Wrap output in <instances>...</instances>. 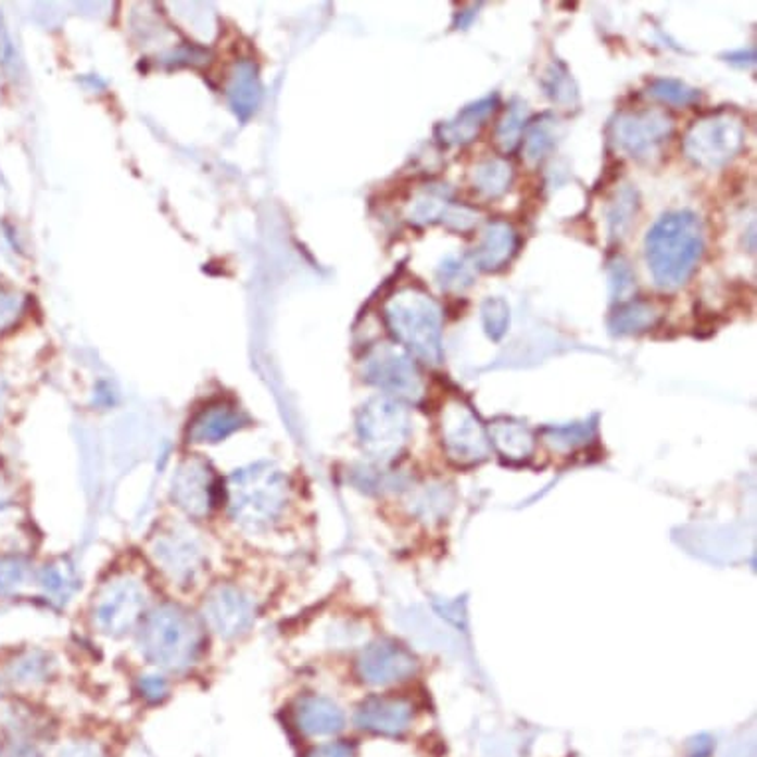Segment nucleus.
Segmentation results:
<instances>
[{
  "instance_id": "nucleus-23",
  "label": "nucleus",
  "mask_w": 757,
  "mask_h": 757,
  "mask_svg": "<svg viewBox=\"0 0 757 757\" xmlns=\"http://www.w3.org/2000/svg\"><path fill=\"white\" fill-rule=\"evenodd\" d=\"M451 206H453L451 189L442 182H427L413 192L405 216L411 225L427 227V225L442 223V218L449 213Z\"/></svg>"
},
{
  "instance_id": "nucleus-32",
  "label": "nucleus",
  "mask_w": 757,
  "mask_h": 757,
  "mask_svg": "<svg viewBox=\"0 0 757 757\" xmlns=\"http://www.w3.org/2000/svg\"><path fill=\"white\" fill-rule=\"evenodd\" d=\"M542 84L543 90H545V93H547L555 103L567 105V108H569V105H576V81H573L571 74H569V70H567L564 64H559V62L552 64V66L547 68V72L543 74Z\"/></svg>"
},
{
  "instance_id": "nucleus-33",
  "label": "nucleus",
  "mask_w": 757,
  "mask_h": 757,
  "mask_svg": "<svg viewBox=\"0 0 757 757\" xmlns=\"http://www.w3.org/2000/svg\"><path fill=\"white\" fill-rule=\"evenodd\" d=\"M480 316H482V326L487 331L488 338L492 341H502L509 329V305L504 298L500 295H490L482 305H480Z\"/></svg>"
},
{
  "instance_id": "nucleus-34",
  "label": "nucleus",
  "mask_w": 757,
  "mask_h": 757,
  "mask_svg": "<svg viewBox=\"0 0 757 757\" xmlns=\"http://www.w3.org/2000/svg\"><path fill=\"white\" fill-rule=\"evenodd\" d=\"M437 282L442 290L446 292H463L466 288H470L475 282V274L472 266L464 258L449 256L446 261L441 262V266L437 268Z\"/></svg>"
},
{
  "instance_id": "nucleus-18",
  "label": "nucleus",
  "mask_w": 757,
  "mask_h": 757,
  "mask_svg": "<svg viewBox=\"0 0 757 757\" xmlns=\"http://www.w3.org/2000/svg\"><path fill=\"white\" fill-rule=\"evenodd\" d=\"M497 108V96H488L478 102L466 105L453 119L444 122L437 127V139L442 148H464L470 146L476 137L480 136L482 127L487 125L488 117L494 114Z\"/></svg>"
},
{
  "instance_id": "nucleus-10",
  "label": "nucleus",
  "mask_w": 757,
  "mask_h": 757,
  "mask_svg": "<svg viewBox=\"0 0 757 757\" xmlns=\"http://www.w3.org/2000/svg\"><path fill=\"white\" fill-rule=\"evenodd\" d=\"M363 379L399 401H418L425 381L417 363L401 345L377 343L363 357Z\"/></svg>"
},
{
  "instance_id": "nucleus-44",
  "label": "nucleus",
  "mask_w": 757,
  "mask_h": 757,
  "mask_svg": "<svg viewBox=\"0 0 757 757\" xmlns=\"http://www.w3.org/2000/svg\"><path fill=\"white\" fill-rule=\"evenodd\" d=\"M4 757H40V754L36 752L35 747L14 746Z\"/></svg>"
},
{
  "instance_id": "nucleus-6",
  "label": "nucleus",
  "mask_w": 757,
  "mask_h": 757,
  "mask_svg": "<svg viewBox=\"0 0 757 757\" xmlns=\"http://www.w3.org/2000/svg\"><path fill=\"white\" fill-rule=\"evenodd\" d=\"M357 434L363 451L374 460L381 464L395 460L407 446L411 434L408 408L393 396H375L359 411Z\"/></svg>"
},
{
  "instance_id": "nucleus-20",
  "label": "nucleus",
  "mask_w": 757,
  "mask_h": 757,
  "mask_svg": "<svg viewBox=\"0 0 757 757\" xmlns=\"http://www.w3.org/2000/svg\"><path fill=\"white\" fill-rule=\"evenodd\" d=\"M225 93L232 112L240 119H249L250 115L258 110L262 86L258 68L252 60L242 58L232 64V68L228 70Z\"/></svg>"
},
{
  "instance_id": "nucleus-15",
  "label": "nucleus",
  "mask_w": 757,
  "mask_h": 757,
  "mask_svg": "<svg viewBox=\"0 0 757 757\" xmlns=\"http://www.w3.org/2000/svg\"><path fill=\"white\" fill-rule=\"evenodd\" d=\"M415 708L407 698L401 696H371L359 704L355 712V723L365 732L377 735H401L407 732L413 722Z\"/></svg>"
},
{
  "instance_id": "nucleus-25",
  "label": "nucleus",
  "mask_w": 757,
  "mask_h": 757,
  "mask_svg": "<svg viewBox=\"0 0 757 757\" xmlns=\"http://www.w3.org/2000/svg\"><path fill=\"white\" fill-rule=\"evenodd\" d=\"M470 181L476 192H480L487 199H500L506 194L514 181V167L508 159L488 157L476 163L470 173Z\"/></svg>"
},
{
  "instance_id": "nucleus-8",
  "label": "nucleus",
  "mask_w": 757,
  "mask_h": 757,
  "mask_svg": "<svg viewBox=\"0 0 757 757\" xmlns=\"http://www.w3.org/2000/svg\"><path fill=\"white\" fill-rule=\"evenodd\" d=\"M149 557L169 581L191 585L206 566V547L187 523H173L151 538Z\"/></svg>"
},
{
  "instance_id": "nucleus-37",
  "label": "nucleus",
  "mask_w": 757,
  "mask_h": 757,
  "mask_svg": "<svg viewBox=\"0 0 757 757\" xmlns=\"http://www.w3.org/2000/svg\"><path fill=\"white\" fill-rule=\"evenodd\" d=\"M415 512L425 520H437L446 514L451 508V497L446 496L444 488H425L415 497Z\"/></svg>"
},
{
  "instance_id": "nucleus-27",
  "label": "nucleus",
  "mask_w": 757,
  "mask_h": 757,
  "mask_svg": "<svg viewBox=\"0 0 757 757\" xmlns=\"http://www.w3.org/2000/svg\"><path fill=\"white\" fill-rule=\"evenodd\" d=\"M530 125V108L521 100L509 103L506 114L502 115L496 127V146L502 153H512L520 148L526 127Z\"/></svg>"
},
{
  "instance_id": "nucleus-38",
  "label": "nucleus",
  "mask_w": 757,
  "mask_h": 757,
  "mask_svg": "<svg viewBox=\"0 0 757 757\" xmlns=\"http://www.w3.org/2000/svg\"><path fill=\"white\" fill-rule=\"evenodd\" d=\"M24 298L14 292V290H7V288H0V331H7V329L12 328L24 312Z\"/></svg>"
},
{
  "instance_id": "nucleus-40",
  "label": "nucleus",
  "mask_w": 757,
  "mask_h": 757,
  "mask_svg": "<svg viewBox=\"0 0 757 757\" xmlns=\"http://www.w3.org/2000/svg\"><path fill=\"white\" fill-rule=\"evenodd\" d=\"M139 694L148 702H161L169 694V682L161 674H146L139 679Z\"/></svg>"
},
{
  "instance_id": "nucleus-13",
  "label": "nucleus",
  "mask_w": 757,
  "mask_h": 757,
  "mask_svg": "<svg viewBox=\"0 0 757 757\" xmlns=\"http://www.w3.org/2000/svg\"><path fill=\"white\" fill-rule=\"evenodd\" d=\"M674 131L672 117L663 110L624 112L615 117L610 134L615 146L636 159L653 157Z\"/></svg>"
},
{
  "instance_id": "nucleus-36",
  "label": "nucleus",
  "mask_w": 757,
  "mask_h": 757,
  "mask_svg": "<svg viewBox=\"0 0 757 757\" xmlns=\"http://www.w3.org/2000/svg\"><path fill=\"white\" fill-rule=\"evenodd\" d=\"M30 576V567L23 557H0V597L18 593Z\"/></svg>"
},
{
  "instance_id": "nucleus-16",
  "label": "nucleus",
  "mask_w": 757,
  "mask_h": 757,
  "mask_svg": "<svg viewBox=\"0 0 757 757\" xmlns=\"http://www.w3.org/2000/svg\"><path fill=\"white\" fill-rule=\"evenodd\" d=\"M249 425V417L228 401H215L201 408L189 422L187 439L192 444H218Z\"/></svg>"
},
{
  "instance_id": "nucleus-4",
  "label": "nucleus",
  "mask_w": 757,
  "mask_h": 757,
  "mask_svg": "<svg viewBox=\"0 0 757 757\" xmlns=\"http://www.w3.org/2000/svg\"><path fill=\"white\" fill-rule=\"evenodd\" d=\"M383 316L395 340L427 365H441L442 310L434 298L417 286H407L389 295Z\"/></svg>"
},
{
  "instance_id": "nucleus-11",
  "label": "nucleus",
  "mask_w": 757,
  "mask_h": 757,
  "mask_svg": "<svg viewBox=\"0 0 757 757\" xmlns=\"http://www.w3.org/2000/svg\"><path fill=\"white\" fill-rule=\"evenodd\" d=\"M258 607L249 591L235 583H218L209 589L203 601V624L225 641L249 633L256 622Z\"/></svg>"
},
{
  "instance_id": "nucleus-19",
  "label": "nucleus",
  "mask_w": 757,
  "mask_h": 757,
  "mask_svg": "<svg viewBox=\"0 0 757 757\" xmlns=\"http://www.w3.org/2000/svg\"><path fill=\"white\" fill-rule=\"evenodd\" d=\"M518 232L506 220H490L475 250L478 270L497 272L506 268L518 252Z\"/></svg>"
},
{
  "instance_id": "nucleus-9",
  "label": "nucleus",
  "mask_w": 757,
  "mask_h": 757,
  "mask_svg": "<svg viewBox=\"0 0 757 757\" xmlns=\"http://www.w3.org/2000/svg\"><path fill=\"white\" fill-rule=\"evenodd\" d=\"M441 439L446 458L456 466L484 463L492 451L487 427L460 396L449 399L442 407Z\"/></svg>"
},
{
  "instance_id": "nucleus-7",
  "label": "nucleus",
  "mask_w": 757,
  "mask_h": 757,
  "mask_svg": "<svg viewBox=\"0 0 757 757\" xmlns=\"http://www.w3.org/2000/svg\"><path fill=\"white\" fill-rule=\"evenodd\" d=\"M746 143V125L734 112H716L696 119L684 136L686 157L704 169H718Z\"/></svg>"
},
{
  "instance_id": "nucleus-3",
  "label": "nucleus",
  "mask_w": 757,
  "mask_h": 757,
  "mask_svg": "<svg viewBox=\"0 0 757 757\" xmlns=\"http://www.w3.org/2000/svg\"><path fill=\"white\" fill-rule=\"evenodd\" d=\"M704 250L701 218L690 211L660 216L644 238V252L656 283L677 290L686 283Z\"/></svg>"
},
{
  "instance_id": "nucleus-41",
  "label": "nucleus",
  "mask_w": 757,
  "mask_h": 757,
  "mask_svg": "<svg viewBox=\"0 0 757 757\" xmlns=\"http://www.w3.org/2000/svg\"><path fill=\"white\" fill-rule=\"evenodd\" d=\"M305 757H355V747L345 742H331V744L314 747Z\"/></svg>"
},
{
  "instance_id": "nucleus-46",
  "label": "nucleus",
  "mask_w": 757,
  "mask_h": 757,
  "mask_svg": "<svg viewBox=\"0 0 757 757\" xmlns=\"http://www.w3.org/2000/svg\"><path fill=\"white\" fill-rule=\"evenodd\" d=\"M7 396H9V393H7V384L0 379V418H2L4 408H7Z\"/></svg>"
},
{
  "instance_id": "nucleus-24",
  "label": "nucleus",
  "mask_w": 757,
  "mask_h": 757,
  "mask_svg": "<svg viewBox=\"0 0 757 757\" xmlns=\"http://www.w3.org/2000/svg\"><path fill=\"white\" fill-rule=\"evenodd\" d=\"M660 317L663 312L653 302L629 300L624 304H619V307L613 312V316L609 317V331L619 338L636 336L655 328Z\"/></svg>"
},
{
  "instance_id": "nucleus-28",
  "label": "nucleus",
  "mask_w": 757,
  "mask_h": 757,
  "mask_svg": "<svg viewBox=\"0 0 757 757\" xmlns=\"http://www.w3.org/2000/svg\"><path fill=\"white\" fill-rule=\"evenodd\" d=\"M38 585L45 591L46 597L52 603H66L72 600V595L78 589V576L74 571V567L56 562L40 569L38 573Z\"/></svg>"
},
{
  "instance_id": "nucleus-22",
  "label": "nucleus",
  "mask_w": 757,
  "mask_h": 757,
  "mask_svg": "<svg viewBox=\"0 0 757 757\" xmlns=\"http://www.w3.org/2000/svg\"><path fill=\"white\" fill-rule=\"evenodd\" d=\"M54 674V660L45 651L26 648L2 668V680L18 689H35Z\"/></svg>"
},
{
  "instance_id": "nucleus-2",
  "label": "nucleus",
  "mask_w": 757,
  "mask_h": 757,
  "mask_svg": "<svg viewBox=\"0 0 757 757\" xmlns=\"http://www.w3.org/2000/svg\"><path fill=\"white\" fill-rule=\"evenodd\" d=\"M292 488L270 463L249 464L228 476L223 488L230 520L247 531H268L286 516Z\"/></svg>"
},
{
  "instance_id": "nucleus-12",
  "label": "nucleus",
  "mask_w": 757,
  "mask_h": 757,
  "mask_svg": "<svg viewBox=\"0 0 757 757\" xmlns=\"http://www.w3.org/2000/svg\"><path fill=\"white\" fill-rule=\"evenodd\" d=\"M223 488L211 464L191 456L182 460L173 478L171 497L189 520H204L218 506Z\"/></svg>"
},
{
  "instance_id": "nucleus-29",
  "label": "nucleus",
  "mask_w": 757,
  "mask_h": 757,
  "mask_svg": "<svg viewBox=\"0 0 757 757\" xmlns=\"http://www.w3.org/2000/svg\"><path fill=\"white\" fill-rule=\"evenodd\" d=\"M595 437V425L591 422H573L566 427H550L543 429V441L554 453H573L585 446Z\"/></svg>"
},
{
  "instance_id": "nucleus-45",
  "label": "nucleus",
  "mask_w": 757,
  "mask_h": 757,
  "mask_svg": "<svg viewBox=\"0 0 757 757\" xmlns=\"http://www.w3.org/2000/svg\"><path fill=\"white\" fill-rule=\"evenodd\" d=\"M11 488L4 484V480L0 478V509L7 508L11 504Z\"/></svg>"
},
{
  "instance_id": "nucleus-30",
  "label": "nucleus",
  "mask_w": 757,
  "mask_h": 757,
  "mask_svg": "<svg viewBox=\"0 0 757 757\" xmlns=\"http://www.w3.org/2000/svg\"><path fill=\"white\" fill-rule=\"evenodd\" d=\"M639 211V192L633 187H624L617 192V197L613 199L607 213V223H609L610 240H622L627 237L629 228L633 225L634 216Z\"/></svg>"
},
{
  "instance_id": "nucleus-35",
  "label": "nucleus",
  "mask_w": 757,
  "mask_h": 757,
  "mask_svg": "<svg viewBox=\"0 0 757 757\" xmlns=\"http://www.w3.org/2000/svg\"><path fill=\"white\" fill-rule=\"evenodd\" d=\"M607 276H609V292L613 302L624 304L629 300H633L634 290H636V280H634L633 270L629 266V262L617 256L607 264Z\"/></svg>"
},
{
  "instance_id": "nucleus-31",
  "label": "nucleus",
  "mask_w": 757,
  "mask_h": 757,
  "mask_svg": "<svg viewBox=\"0 0 757 757\" xmlns=\"http://www.w3.org/2000/svg\"><path fill=\"white\" fill-rule=\"evenodd\" d=\"M648 96L658 102L677 108H686L701 100V91L674 78H656L648 84Z\"/></svg>"
},
{
  "instance_id": "nucleus-17",
  "label": "nucleus",
  "mask_w": 757,
  "mask_h": 757,
  "mask_svg": "<svg viewBox=\"0 0 757 757\" xmlns=\"http://www.w3.org/2000/svg\"><path fill=\"white\" fill-rule=\"evenodd\" d=\"M295 728L310 737L333 735L345 728V714L326 696L307 694L298 698L292 708Z\"/></svg>"
},
{
  "instance_id": "nucleus-14",
  "label": "nucleus",
  "mask_w": 757,
  "mask_h": 757,
  "mask_svg": "<svg viewBox=\"0 0 757 757\" xmlns=\"http://www.w3.org/2000/svg\"><path fill=\"white\" fill-rule=\"evenodd\" d=\"M357 677L369 686H389L411 679L417 672V658L393 641H377L357 656Z\"/></svg>"
},
{
  "instance_id": "nucleus-26",
  "label": "nucleus",
  "mask_w": 757,
  "mask_h": 757,
  "mask_svg": "<svg viewBox=\"0 0 757 757\" xmlns=\"http://www.w3.org/2000/svg\"><path fill=\"white\" fill-rule=\"evenodd\" d=\"M559 139V122L554 115H542L538 122L526 127V136L521 139L523 143V157L530 165L542 163L547 157Z\"/></svg>"
},
{
  "instance_id": "nucleus-1",
  "label": "nucleus",
  "mask_w": 757,
  "mask_h": 757,
  "mask_svg": "<svg viewBox=\"0 0 757 757\" xmlns=\"http://www.w3.org/2000/svg\"><path fill=\"white\" fill-rule=\"evenodd\" d=\"M137 644L149 665L181 674L191 670L204 648V624L177 603H161L139 624Z\"/></svg>"
},
{
  "instance_id": "nucleus-42",
  "label": "nucleus",
  "mask_w": 757,
  "mask_h": 757,
  "mask_svg": "<svg viewBox=\"0 0 757 757\" xmlns=\"http://www.w3.org/2000/svg\"><path fill=\"white\" fill-rule=\"evenodd\" d=\"M58 757H102L100 747L90 742H74L70 746L64 747Z\"/></svg>"
},
{
  "instance_id": "nucleus-5",
  "label": "nucleus",
  "mask_w": 757,
  "mask_h": 757,
  "mask_svg": "<svg viewBox=\"0 0 757 757\" xmlns=\"http://www.w3.org/2000/svg\"><path fill=\"white\" fill-rule=\"evenodd\" d=\"M146 613V585L131 573H117L105 579L91 600L93 629L112 639H119L139 629Z\"/></svg>"
},
{
  "instance_id": "nucleus-39",
  "label": "nucleus",
  "mask_w": 757,
  "mask_h": 757,
  "mask_svg": "<svg viewBox=\"0 0 757 757\" xmlns=\"http://www.w3.org/2000/svg\"><path fill=\"white\" fill-rule=\"evenodd\" d=\"M442 223L451 230H456V232H466V230H472L478 223V213L475 209L470 206H464V204H454L449 209V213L442 218Z\"/></svg>"
},
{
  "instance_id": "nucleus-43",
  "label": "nucleus",
  "mask_w": 757,
  "mask_h": 757,
  "mask_svg": "<svg viewBox=\"0 0 757 757\" xmlns=\"http://www.w3.org/2000/svg\"><path fill=\"white\" fill-rule=\"evenodd\" d=\"M698 744H694V749L690 752V757H706L708 754H710V749H712V744H710V740H706V737H701V740H696Z\"/></svg>"
},
{
  "instance_id": "nucleus-21",
  "label": "nucleus",
  "mask_w": 757,
  "mask_h": 757,
  "mask_svg": "<svg viewBox=\"0 0 757 757\" xmlns=\"http://www.w3.org/2000/svg\"><path fill=\"white\" fill-rule=\"evenodd\" d=\"M490 446H494L502 458L509 463L530 460L535 451V434L533 430L516 418L502 417L490 422L488 427Z\"/></svg>"
}]
</instances>
